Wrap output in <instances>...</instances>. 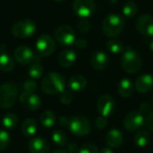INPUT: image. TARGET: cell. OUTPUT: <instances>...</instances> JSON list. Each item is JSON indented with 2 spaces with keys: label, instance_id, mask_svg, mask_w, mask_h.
<instances>
[{
  "label": "cell",
  "instance_id": "obj_1",
  "mask_svg": "<svg viewBox=\"0 0 153 153\" xmlns=\"http://www.w3.org/2000/svg\"><path fill=\"white\" fill-rule=\"evenodd\" d=\"M65 85V78L58 73L48 74L41 82V90L48 95H54L64 91Z\"/></svg>",
  "mask_w": 153,
  "mask_h": 153
},
{
  "label": "cell",
  "instance_id": "obj_2",
  "mask_svg": "<svg viewBox=\"0 0 153 153\" xmlns=\"http://www.w3.org/2000/svg\"><path fill=\"white\" fill-rule=\"evenodd\" d=\"M125 26L124 18L117 13L108 14L103 21L102 31L108 38H116L123 30Z\"/></svg>",
  "mask_w": 153,
  "mask_h": 153
},
{
  "label": "cell",
  "instance_id": "obj_3",
  "mask_svg": "<svg viewBox=\"0 0 153 153\" xmlns=\"http://www.w3.org/2000/svg\"><path fill=\"white\" fill-rule=\"evenodd\" d=\"M121 64L123 69L128 74L137 73L142 66V59L140 55L132 48L127 47L123 53Z\"/></svg>",
  "mask_w": 153,
  "mask_h": 153
},
{
  "label": "cell",
  "instance_id": "obj_4",
  "mask_svg": "<svg viewBox=\"0 0 153 153\" xmlns=\"http://www.w3.org/2000/svg\"><path fill=\"white\" fill-rule=\"evenodd\" d=\"M18 88L13 83L0 85V108H9L13 107L18 98Z\"/></svg>",
  "mask_w": 153,
  "mask_h": 153
},
{
  "label": "cell",
  "instance_id": "obj_5",
  "mask_svg": "<svg viewBox=\"0 0 153 153\" xmlns=\"http://www.w3.org/2000/svg\"><path fill=\"white\" fill-rule=\"evenodd\" d=\"M36 23L30 19L18 21L12 27V34L19 39L31 37L36 32Z\"/></svg>",
  "mask_w": 153,
  "mask_h": 153
},
{
  "label": "cell",
  "instance_id": "obj_6",
  "mask_svg": "<svg viewBox=\"0 0 153 153\" xmlns=\"http://www.w3.org/2000/svg\"><path fill=\"white\" fill-rule=\"evenodd\" d=\"M68 127L71 133L77 136H85L91 130V122L83 116L73 117L69 121Z\"/></svg>",
  "mask_w": 153,
  "mask_h": 153
},
{
  "label": "cell",
  "instance_id": "obj_7",
  "mask_svg": "<svg viewBox=\"0 0 153 153\" xmlns=\"http://www.w3.org/2000/svg\"><path fill=\"white\" fill-rule=\"evenodd\" d=\"M55 38L56 42L63 47H68L76 40L74 30L67 25L58 27L55 31Z\"/></svg>",
  "mask_w": 153,
  "mask_h": 153
},
{
  "label": "cell",
  "instance_id": "obj_8",
  "mask_svg": "<svg viewBox=\"0 0 153 153\" xmlns=\"http://www.w3.org/2000/svg\"><path fill=\"white\" fill-rule=\"evenodd\" d=\"M56 48L55 40L48 34L39 36L36 42V50L40 56H48L53 54Z\"/></svg>",
  "mask_w": 153,
  "mask_h": 153
},
{
  "label": "cell",
  "instance_id": "obj_9",
  "mask_svg": "<svg viewBox=\"0 0 153 153\" xmlns=\"http://www.w3.org/2000/svg\"><path fill=\"white\" fill-rule=\"evenodd\" d=\"M73 9L79 17L87 18L96 11V4L93 0H74Z\"/></svg>",
  "mask_w": 153,
  "mask_h": 153
},
{
  "label": "cell",
  "instance_id": "obj_10",
  "mask_svg": "<svg viewBox=\"0 0 153 153\" xmlns=\"http://www.w3.org/2000/svg\"><path fill=\"white\" fill-rule=\"evenodd\" d=\"M145 119L142 113L139 111L130 112L124 119V127L129 132L139 130L144 124Z\"/></svg>",
  "mask_w": 153,
  "mask_h": 153
},
{
  "label": "cell",
  "instance_id": "obj_11",
  "mask_svg": "<svg viewBox=\"0 0 153 153\" xmlns=\"http://www.w3.org/2000/svg\"><path fill=\"white\" fill-rule=\"evenodd\" d=\"M135 27L141 34L147 37H152L153 16L150 14L140 15L135 22Z\"/></svg>",
  "mask_w": 153,
  "mask_h": 153
},
{
  "label": "cell",
  "instance_id": "obj_12",
  "mask_svg": "<svg viewBox=\"0 0 153 153\" xmlns=\"http://www.w3.org/2000/svg\"><path fill=\"white\" fill-rule=\"evenodd\" d=\"M97 107L100 115L107 117L114 113L116 109V102L110 95L105 94L99 99Z\"/></svg>",
  "mask_w": 153,
  "mask_h": 153
},
{
  "label": "cell",
  "instance_id": "obj_13",
  "mask_svg": "<svg viewBox=\"0 0 153 153\" xmlns=\"http://www.w3.org/2000/svg\"><path fill=\"white\" fill-rule=\"evenodd\" d=\"M21 104L29 110H38L41 106V100L32 92L23 91L20 95Z\"/></svg>",
  "mask_w": 153,
  "mask_h": 153
},
{
  "label": "cell",
  "instance_id": "obj_14",
  "mask_svg": "<svg viewBox=\"0 0 153 153\" xmlns=\"http://www.w3.org/2000/svg\"><path fill=\"white\" fill-rule=\"evenodd\" d=\"M15 60L22 65L30 64L35 59V55L30 48L26 46L17 47L13 53Z\"/></svg>",
  "mask_w": 153,
  "mask_h": 153
},
{
  "label": "cell",
  "instance_id": "obj_15",
  "mask_svg": "<svg viewBox=\"0 0 153 153\" xmlns=\"http://www.w3.org/2000/svg\"><path fill=\"white\" fill-rule=\"evenodd\" d=\"M107 145L111 149H117L122 146L124 143V135L118 129H111L108 132L105 137Z\"/></svg>",
  "mask_w": 153,
  "mask_h": 153
},
{
  "label": "cell",
  "instance_id": "obj_16",
  "mask_svg": "<svg viewBox=\"0 0 153 153\" xmlns=\"http://www.w3.org/2000/svg\"><path fill=\"white\" fill-rule=\"evenodd\" d=\"M109 63V58L108 55L103 51H96L92 54L91 57V66L98 71L105 69Z\"/></svg>",
  "mask_w": 153,
  "mask_h": 153
},
{
  "label": "cell",
  "instance_id": "obj_17",
  "mask_svg": "<svg viewBox=\"0 0 153 153\" xmlns=\"http://www.w3.org/2000/svg\"><path fill=\"white\" fill-rule=\"evenodd\" d=\"M30 153H48L49 146L45 139L41 137H34L30 139L28 144Z\"/></svg>",
  "mask_w": 153,
  "mask_h": 153
},
{
  "label": "cell",
  "instance_id": "obj_18",
  "mask_svg": "<svg viewBox=\"0 0 153 153\" xmlns=\"http://www.w3.org/2000/svg\"><path fill=\"white\" fill-rule=\"evenodd\" d=\"M153 87V76L150 74H145L137 78L135 82V90L140 93L149 92Z\"/></svg>",
  "mask_w": 153,
  "mask_h": 153
},
{
  "label": "cell",
  "instance_id": "obj_19",
  "mask_svg": "<svg viewBox=\"0 0 153 153\" xmlns=\"http://www.w3.org/2000/svg\"><path fill=\"white\" fill-rule=\"evenodd\" d=\"M76 53L74 50L73 49H65L64 50L60 56H59V58H58V61H59V64L63 66V67H65V68H68V67H71L76 61Z\"/></svg>",
  "mask_w": 153,
  "mask_h": 153
},
{
  "label": "cell",
  "instance_id": "obj_20",
  "mask_svg": "<svg viewBox=\"0 0 153 153\" xmlns=\"http://www.w3.org/2000/svg\"><path fill=\"white\" fill-rule=\"evenodd\" d=\"M87 86V80L84 76L76 74L72 76L68 81V87L73 91H82Z\"/></svg>",
  "mask_w": 153,
  "mask_h": 153
},
{
  "label": "cell",
  "instance_id": "obj_21",
  "mask_svg": "<svg viewBox=\"0 0 153 153\" xmlns=\"http://www.w3.org/2000/svg\"><path fill=\"white\" fill-rule=\"evenodd\" d=\"M117 91L122 98L127 99L132 96L134 92V84L133 82L128 78L122 79L117 86Z\"/></svg>",
  "mask_w": 153,
  "mask_h": 153
},
{
  "label": "cell",
  "instance_id": "obj_22",
  "mask_svg": "<svg viewBox=\"0 0 153 153\" xmlns=\"http://www.w3.org/2000/svg\"><path fill=\"white\" fill-rule=\"evenodd\" d=\"M14 68V61L13 57L6 52L0 51V70L3 72L9 73Z\"/></svg>",
  "mask_w": 153,
  "mask_h": 153
},
{
  "label": "cell",
  "instance_id": "obj_23",
  "mask_svg": "<svg viewBox=\"0 0 153 153\" xmlns=\"http://www.w3.org/2000/svg\"><path fill=\"white\" fill-rule=\"evenodd\" d=\"M22 132L25 137H31L37 132V123L32 118H27L22 125Z\"/></svg>",
  "mask_w": 153,
  "mask_h": 153
},
{
  "label": "cell",
  "instance_id": "obj_24",
  "mask_svg": "<svg viewBox=\"0 0 153 153\" xmlns=\"http://www.w3.org/2000/svg\"><path fill=\"white\" fill-rule=\"evenodd\" d=\"M150 140H151V134L147 130L144 129L139 130L134 137V142L135 145L141 148L145 147L149 143Z\"/></svg>",
  "mask_w": 153,
  "mask_h": 153
},
{
  "label": "cell",
  "instance_id": "obj_25",
  "mask_svg": "<svg viewBox=\"0 0 153 153\" xmlns=\"http://www.w3.org/2000/svg\"><path fill=\"white\" fill-rule=\"evenodd\" d=\"M56 115L50 111V110H47V111H44L41 115H40V117H39V121H40V124L46 127V128H50L52 127L55 123H56Z\"/></svg>",
  "mask_w": 153,
  "mask_h": 153
},
{
  "label": "cell",
  "instance_id": "obj_26",
  "mask_svg": "<svg viewBox=\"0 0 153 153\" xmlns=\"http://www.w3.org/2000/svg\"><path fill=\"white\" fill-rule=\"evenodd\" d=\"M107 48L108 49L109 52H111L113 54H119L121 52H124L125 46L122 41L116 39H112L108 41Z\"/></svg>",
  "mask_w": 153,
  "mask_h": 153
},
{
  "label": "cell",
  "instance_id": "obj_27",
  "mask_svg": "<svg viewBox=\"0 0 153 153\" xmlns=\"http://www.w3.org/2000/svg\"><path fill=\"white\" fill-rule=\"evenodd\" d=\"M52 140L58 147H65L67 145V136L62 130H56L52 134Z\"/></svg>",
  "mask_w": 153,
  "mask_h": 153
},
{
  "label": "cell",
  "instance_id": "obj_28",
  "mask_svg": "<svg viewBox=\"0 0 153 153\" xmlns=\"http://www.w3.org/2000/svg\"><path fill=\"white\" fill-rule=\"evenodd\" d=\"M2 124L4 128H6L8 130H12L17 126L18 117L16 115H14L13 113H8L4 117V118L2 120Z\"/></svg>",
  "mask_w": 153,
  "mask_h": 153
},
{
  "label": "cell",
  "instance_id": "obj_29",
  "mask_svg": "<svg viewBox=\"0 0 153 153\" xmlns=\"http://www.w3.org/2000/svg\"><path fill=\"white\" fill-rule=\"evenodd\" d=\"M138 12V6L134 1H128L123 7V14L126 18H133Z\"/></svg>",
  "mask_w": 153,
  "mask_h": 153
},
{
  "label": "cell",
  "instance_id": "obj_30",
  "mask_svg": "<svg viewBox=\"0 0 153 153\" xmlns=\"http://www.w3.org/2000/svg\"><path fill=\"white\" fill-rule=\"evenodd\" d=\"M28 74L32 79H39L43 74V67L39 64H32L28 69Z\"/></svg>",
  "mask_w": 153,
  "mask_h": 153
},
{
  "label": "cell",
  "instance_id": "obj_31",
  "mask_svg": "<svg viewBox=\"0 0 153 153\" xmlns=\"http://www.w3.org/2000/svg\"><path fill=\"white\" fill-rule=\"evenodd\" d=\"M10 143V135L7 132L0 130V152L4 151Z\"/></svg>",
  "mask_w": 153,
  "mask_h": 153
},
{
  "label": "cell",
  "instance_id": "obj_32",
  "mask_svg": "<svg viewBox=\"0 0 153 153\" xmlns=\"http://www.w3.org/2000/svg\"><path fill=\"white\" fill-rule=\"evenodd\" d=\"M59 100L64 105H69L73 101V94L68 91H64L59 96Z\"/></svg>",
  "mask_w": 153,
  "mask_h": 153
},
{
  "label": "cell",
  "instance_id": "obj_33",
  "mask_svg": "<svg viewBox=\"0 0 153 153\" xmlns=\"http://www.w3.org/2000/svg\"><path fill=\"white\" fill-rule=\"evenodd\" d=\"M79 153H99V152L95 144L86 143L79 149Z\"/></svg>",
  "mask_w": 153,
  "mask_h": 153
},
{
  "label": "cell",
  "instance_id": "obj_34",
  "mask_svg": "<svg viewBox=\"0 0 153 153\" xmlns=\"http://www.w3.org/2000/svg\"><path fill=\"white\" fill-rule=\"evenodd\" d=\"M36 82L32 80H26L22 84V89L26 92H33L36 90Z\"/></svg>",
  "mask_w": 153,
  "mask_h": 153
},
{
  "label": "cell",
  "instance_id": "obj_35",
  "mask_svg": "<svg viewBox=\"0 0 153 153\" xmlns=\"http://www.w3.org/2000/svg\"><path fill=\"white\" fill-rule=\"evenodd\" d=\"M78 29L82 33H86L87 31L90 30L91 29V22L88 20H82L79 23H78Z\"/></svg>",
  "mask_w": 153,
  "mask_h": 153
},
{
  "label": "cell",
  "instance_id": "obj_36",
  "mask_svg": "<svg viewBox=\"0 0 153 153\" xmlns=\"http://www.w3.org/2000/svg\"><path fill=\"white\" fill-rule=\"evenodd\" d=\"M107 125H108V120L103 116L97 117L95 120V126L98 129H103L107 126Z\"/></svg>",
  "mask_w": 153,
  "mask_h": 153
},
{
  "label": "cell",
  "instance_id": "obj_37",
  "mask_svg": "<svg viewBox=\"0 0 153 153\" xmlns=\"http://www.w3.org/2000/svg\"><path fill=\"white\" fill-rule=\"evenodd\" d=\"M145 123H146V126L149 128V130L153 133V111L147 116V117L145 119Z\"/></svg>",
  "mask_w": 153,
  "mask_h": 153
},
{
  "label": "cell",
  "instance_id": "obj_38",
  "mask_svg": "<svg viewBox=\"0 0 153 153\" xmlns=\"http://www.w3.org/2000/svg\"><path fill=\"white\" fill-rule=\"evenodd\" d=\"M74 44H75V46H76L78 48L83 49V48H85L86 46H87V40L84 39H77L75 40Z\"/></svg>",
  "mask_w": 153,
  "mask_h": 153
},
{
  "label": "cell",
  "instance_id": "obj_39",
  "mask_svg": "<svg viewBox=\"0 0 153 153\" xmlns=\"http://www.w3.org/2000/svg\"><path fill=\"white\" fill-rule=\"evenodd\" d=\"M150 109H151V106L148 104V103H143L141 106H140V108H139V112L140 113H142L143 115V114H146V113H148L149 111H150Z\"/></svg>",
  "mask_w": 153,
  "mask_h": 153
},
{
  "label": "cell",
  "instance_id": "obj_40",
  "mask_svg": "<svg viewBox=\"0 0 153 153\" xmlns=\"http://www.w3.org/2000/svg\"><path fill=\"white\" fill-rule=\"evenodd\" d=\"M69 119L66 117H60L58 119H57V122H58V125L61 126H66L69 125Z\"/></svg>",
  "mask_w": 153,
  "mask_h": 153
},
{
  "label": "cell",
  "instance_id": "obj_41",
  "mask_svg": "<svg viewBox=\"0 0 153 153\" xmlns=\"http://www.w3.org/2000/svg\"><path fill=\"white\" fill-rule=\"evenodd\" d=\"M67 151L69 153L79 152V148L75 143H70L67 145Z\"/></svg>",
  "mask_w": 153,
  "mask_h": 153
},
{
  "label": "cell",
  "instance_id": "obj_42",
  "mask_svg": "<svg viewBox=\"0 0 153 153\" xmlns=\"http://www.w3.org/2000/svg\"><path fill=\"white\" fill-rule=\"evenodd\" d=\"M99 153H113V151H112L111 148H109V147H104V148H102V149L100 151V152Z\"/></svg>",
  "mask_w": 153,
  "mask_h": 153
},
{
  "label": "cell",
  "instance_id": "obj_43",
  "mask_svg": "<svg viewBox=\"0 0 153 153\" xmlns=\"http://www.w3.org/2000/svg\"><path fill=\"white\" fill-rule=\"evenodd\" d=\"M53 153H67L65 151H64V150H56V151H55Z\"/></svg>",
  "mask_w": 153,
  "mask_h": 153
},
{
  "label": "cell",
  "instance_id": "obj_44",
  "mask_svg": "<svg viewBox=\"0 0 153 153\" xmlns=\"http://www.w3.org/2000/svg\"><path fill=\"white\" fill-rule=\"evenodd\" d=\"M150 48H151L152 52L153 53V40H152V42H151V44H150Z\"/></svg>",
  "mask_w": 153,
  "mask_h": 153
},
{
  "label": "cell",
  "instance_id": "obj_45",
  "mask_svg": "<svg viewBox=\"0 0 153 153\" xmlns=\"http://www.w3.org/2000/svg\"><path fill=\"white\" fill-rule=\"evenodd\" d=\"M54 1H56V2H64L65 0H54Z\"/></svg>",
  "mask_w": 153,
  "mask_h": 153
},
{
  "label": "cell",
  "instance_id": "obj_46",
  "mask_svg": "<svg viewBox=\"0 0 153 153\" xmlns=\"http://www.w3.org/2000/svg\"><path fill=\"white\" fill-rule=\"evenodd\" d=\"M152 105H153V97L152 98Z\"/></svg>",
  "mask_w": 153,
  "mask_h": 153
}]
</instances>
